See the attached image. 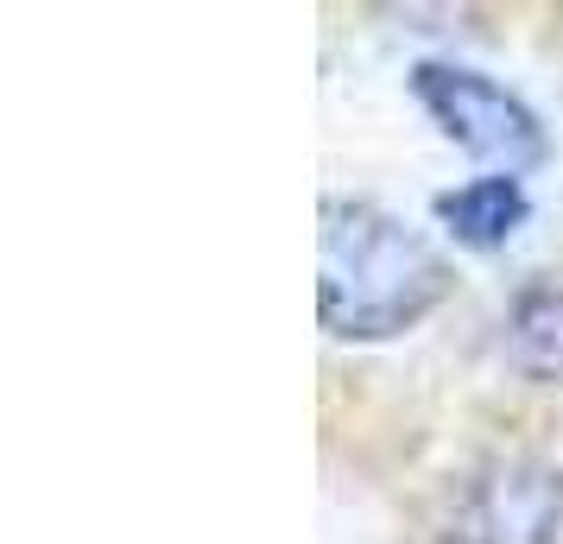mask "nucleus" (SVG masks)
<instances>
[{"mask_svg":"<svg viewBox=\"0 0 563 544\" xmlns=\"http://www.w3.org/2000/svg\"><path fill=\"white\" fill-rule=\"evenodd\" d=\"M456 291L450 259L393 209L367 197L323 203L317 247V317L335 342H393Z\"/></svg>","mask_w":563,"mask_h":544,"instance_id":"nucleus-1","label":"nucleus"},{"mask_svg":"<svg viewBox=\"0 0 563 544\" xmlns=\"http://www.w3.org/2000/svg\"><path fill=\"white\" fill-rule=\"evenodd\" d=\"M411 102L437 121L443 140H456L462 153L494 158L500 171H532L544 165L551 140H544V121L512 96L507 82L482 77L468 64H418L411 70Z\"/></svg>","mask_w":563,"mask_h":544,"instance_id":"nucleus-2","label":"nucleus"},{"mask_svg":"<svg viewBox=\"0 0 563 544\" xmlns=\"http://www.w3.org/2000/svg\"><path fill=\"white\" fill-rule=\"evenodd\" d=\"M443 544H563V468L494 456L443 500Z\"/></svg>","mask_w":563,"mask_h":544,"instance_id":"nucleus-3","label":"nucleus"},{"mask_svg":"<svg viewBox=\"0 0 563 544\" xmlns=\"http://www.w3.org/2000/svg\"><path fill=\"white\" fill-rule=\"evenodd\" d=\"M500 355L526 380H563V279L538 273L507 298L500 317Z\"/></svg>","mask_w":563,"mask_h":544,"instance_id":"nucleus-4","label":"nucleus"},{"mask_svg":"<svg viewBox=\"0 0 563 544\" xmlns=\"http://www.w3.org/2000/svg\"><path fill=\"white\" fill-rule=\"evenodd\" d=\"M437 222L456 234L462 247H507L512 234L532 222L526 178H512V171H487V178L456 184V190L437 197Z\"/></svg>","mask_w":563,"mask_h":544,"instance_id":"nucleus-5","label":"nucleus"}]
</instances>
